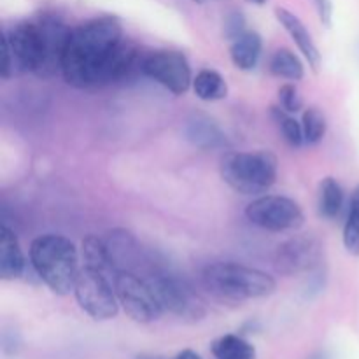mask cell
Listing matches in <instances>:
<instances>
[{
    "label": "cell",
    "mask_w": 359,
    "mask_h": 359,
    "mask_svg": "<svg viewBox=\"0 0 359 359\" xmlns=\"http://www.w3.org/2000/svg\"><path fill=\"white\" fill-rule=\"evenodd\" d=\"M216 359H256V349L252 344L238 335H223L210 346Z\"/></svg>",
    "instance_id": "20"
},
{
    "label": "cell",
    "mask_w": 359,
    "mask_h": 359,
    "mask_svg": "<svg viewBox=\"0 0 359 359\" xmlns=\"http://www.w3.org/2000/svg\"><path fill=\"white\" fill-rule=\"evenodd\" d=\"M276 18L280 25L284 27V30L291 35V39L294 41L297 48L300 49L302 55L305 56V60L309 62V65L312 67L314 72H318L319 67H321V53H319L318 46L312 41V35L309 34L307 27L304 25V21L293 14L291 11L284 9V7H277L276 9Z\"/></svg>",
    "instance_id": "13"
},
{
    "label": "cell",
    "mask_w": 359,
    "mask_h": 359,
    "mask_svg": "<svg viewBox=\"0 0 359 359\" xmlns=\"http://www.w3.org/2000/svg\"><path fill=\"white\" fill-rule=\"evenodd\" d=\"M142 76L156 81L174 95H184L193 86L188 58L175 49H160L146 55Z\"/></svg>",
    "instance_id": "11"
},
{
    "label": "cell",
    "mask_w": 359,
    "mask_h": 359,
    "mask_svg": "<svg viewBox=\"0 0 359 359\" xmlns=\"http://www.w3.org/2000/svg\"><path fill=\"white\" fill-rule=\"evenodd\" d=\"M191 2H195V4H203V2H207V0H191Z\"/></svg>",
    "instance_id": "32"
},
{
    "label": "cell",
    "mask_w": 359,
    "mask_h": 359,
    "mask_svg": "<svg viewBox=\"0 0 359 359\" xmlns=\"http://www.w3.org/2000/svg\"><path fill=\"white\" fill-rule=\"evenodd\" d=\"M202 283L214 298L231 304L270 297L277 287L276 279L266 272L231 262L205 266Z\"/></svg>",
    "instance_id": "3"
},
{
    "label": "cell",
    "mask_w": 359,
    "mask_h": 359,
    "mask_svg": "<svg viewBox=\"0 0 359 359\" xmlns=\"http://www.w3.org/2000/svg\"><path fill=\"white\" fill-rule=\"evenodd\" d=\"M163 312L186 321H198L205 316V307L188 283L174 273H156L147 279Z\"/></svg>",
    "instance_id": "10"
},
{
    "label": "cell",
    "mask_w": 359,
    "mask_h": 359,
    "mask_svg": "<svg viewBox=\"0 0 359 359\" xmlns=\"http://www.w3.org/2000/svg\"><path fill=\"white\" fill-rule=\"evenodd\" d=\"M245 217L266 231H297L305 223L302 207L294 200L279 195L256 198L245 209Z\"/></svg>",
    "instance_id": "9"
},
{
    "label": "cell",
    "mask_w": 359,
    "mask_h": 359,
    "mask_svg": "<svg viewBox=\"0 0 359 359\" xmlns=\"http://www.w3.org/2000/svg\"><path fill=\"white\" fill-rule=\"evenodd\" d=\"M123 39V25L116 16H98L74 28L62 67L67 84L77 90L104 86L107 67Z\"/></svg>",
    "instance_id": "1"
},
{
    "label": "cell",
    "mask_w": 359,
    "mask_h": 359,
    "mask_svg": "<svg viewBox=\"0 0 359 359\" xmlns=\"http://www.w3.org/2000/svg\"><path fill=\"white\" fill-rule=\"evenodd\" d=\"M112 280L119 305L130 319L140 325L160 319L163 309L147 279H140L135 272H118Z\"/></svg>",
    "instance_id": "8"
},
{
    "label": "cell",
    "mask_w": 359,
    "mask_h": 359,
    "mask_svg": "<svg viewBox=\"0 0 359 359\" xmlns=\"http://www.w3.org/2000/svg\"><path fill=\"white\" fill-rule=\"evenodd\" d=\"M249 2L258 4V6H263V4H266V2H269V0H249Z\"/></svg>",
    "instance_id": "30"
},
{
    "label": "cell",
    "mask_w": 359,
    "mask_h": 359,
    "mask_svg": "<svg viewBox=\"0 0 359 359\" xmlns=\"http://www.w3.org/2000/svg\"><path fill=\"white\" fill-rule=\"evenodd\" d=\"M273 263L283 276L312 273L323 263V244L314 235H294L277 248Z\"/></svg>",
    "instance_id": "12"
},
{
    "label": "cell",
    "mask_w": 359,
    "mask_h": 359,
    "mask_svg": "<svg viewBox=\"0 0 359 359\" xmlns=\"http://www.w3.org/2000/svg\"><path fill=\"white\" fill-rule=\"evenodd\" d=\"M25 256L14 231L0 226V279L16 280L25 272Z\"/></svg>",
    "instance_id": "16"
},
{
    "label": "cell",
    "mask_w": 359,
    "mask_h": 359,
    "mask_svg": "<svg viewBox=\"0 0 359 359\" xmlns=\"http://www.w3.org/2000/svg\"><path fill=\"white\" fill-rule=\"evenodd\" d=\"M184 135L195 147L203 151L223 149L228 146V139L223 130L209 116L196 114L186 121Z\"/></svg>",
    "instance_id": "14"
},
{
    "label": "cell",
    "mask_w": 359,
    "mask_h": 359,
    "mask_svg": "<svg viewBox=\"0 0 359 359\" xmlns=\"http://www.w3.org/2000/svg\"><path fill=\"white\" fill-rule=\"evenodd\" d=\"M344 200H346L344 189L335 177H325L319 182V216L330 221L339 217V214L342 212Z\"/></svg>",
    "instance_id": "18"
},
{
    "label": "cell",
    "mask_w": 359,
    "mask_h": 359,
    "mask_svg": "<svg viewBox=\"0 0 359 359\" xmlns=\"http://www.w3.org/2000/svg\"><path fill=\"white\" fill-rule=\"evenodd\" d=\"M263 41L258 32L248 30L235 39L230 46V58L233 65L241 70H252L262 58Z\"/></svg>",
    "instance_id": "17"
},
{
    "label": "cell",
    "mask_w": 359,
    "mask_h": 359,
    "mask_svg": "<svg viewBox=\"0 0 359 359\" xmlns=\"http://www.w3.org/2000/svg\"><path fill=\"white\" fill-rule=\"evenodd\" d=\"M83 258H84V263H86L84 266L97 270V272L105 273V276L109 277L112 276V279H114L116 272L114 269H112V263L107 255V248H105V242L102 241V238L95 237V235H90V237L84 238Z\"/></svg>",
    "instance_id": "22"
},
{
    "label": "cell",
    "mask_w": 359,
    "mask_h": 359,
    "mask_svg": "<svg viewBox=\"0 0 359 359\" xmlns=\"http://www.w3.org/2000/svg\"><path fill=\"white\" fill-rule=\"evenodd\" d=\"M174 359H202V358H200V354L195 353V351L184 349V351H181V353H179Z\"/></svg>",
    "instance_id": "29"
},
{
    "label": "cell",
    "mask_w": 359,
    "mask_h": 359,
    "mask_svg": "<svg viewBox=\"0 0 359 359\" xmlns=\"http://www.w3.org/2000/svg\"><path fill=\"white\" fill-rule=\"evenodd\" d=\"M135 359H163V358H153V356H137Z\"/></svg>",
    "instance_id": "31"
},
{
    "label": "cell",
    "mask_w": 359,
    "mask_h": 359,
    "mask_svg": "<svg viewBox=\"0 0 359 359\" xmlns=\"http://www.w3.org/2000/svg\"><path fill=\"white\" fill-rule=\"evenodd\" d=\"M312 6H314L316 13H318L319 20L325 27H332L333 21V4L332 0H311Z\"/></svg>",
    "instance_id": "28"
},
{
    "label": "cell",
    "mask_w": 359,
    "mask_h": 359,
    "mask_svg": "<svg viewBox=\"0 0 359 359\" xmlns=\"http://www.w3.org/2000/svg\"><path fill=\"white\" fill-rule=\"evenodd\" d=\"M34 25L39 42V63L34 74L41 79H51L62 74L63 56L72 30L55 13L39 14Z\"/></svg>",
    "instance_id": "6"
},
{
    "label": "cell",
    "mask_w": 359,
    "mask_h": 359,
    "mask_svg": "<svg viewBox=\"0 0 359 359\" xmlns=\"http://www.w3.org/2000/svg\"><path fill=\"white\" fill-rule=\"evenodd\" d=\"M302 128H304L305 144L316 146V144L325 139L326 130H328L326 116L318 107H309L304 112V118H302Z\"/></svg>",
    "instance_id": "24"
},
{
    "label": "cell",
    "mask_w": 359,
    "mask_h": 359,
    "mask_svg": "<svg viewBox=\"0 0 359 359\" xmlns=\"http://www.w3.org/2000/svg\"><path fill=\"white\" fill-rule=\"evenodd\" d=\"M221 177L233 191L256 196L276 184L279 161L270 151L228 153L221 160Z\"/></svg>",
    "instance_id": "4"
},
{
    "label": "cell",
    "mask_w": 359,
    "mask_h": 359,
    "mask_svg": "<svg viewBox=\"0 0 359 359\" xmlns=\"http://www.w3.org/2000/svg\"><path fill=\"white\" fill-rule=\"evenodd\" d=\"M279 100L280 107L286 112L293 114V112H298L302 107H304V100H302L300 91L297 90L294 84H283L279 90Z\"/></svg>",
    "instance_id": "27"
},
{
    "label": "cell",
    "mask_w": 359,
    "mask_h": 359,
    "mask_svg": "<svg viewBox=\"0 0 359 359\" xmlns=\"http://www.w3.org/2000/svg\"><path fill=\"white\" fill-rule=\"evenodd\" d=\"M104 242L114 272H133V265L140 255L135 237L126 230H112Z\"/></svg>",
    "instance_id": "15"
},
{
    "label": "cell",
    "mask_w": 359,
    "mask_h": 359,
    "mask_svg": "<svg viewBox=\"0 0 359 359\" xmlns=\"http://www.w3.org/2000/svg\"><path fill=\"white\" fill-rule=\"evenodd\" d=\"M344 245L349 255L359 258V186H356L351 196L349 214L344 224Z\"/></svg>",
    "instance_id": "23"
},
{
    "label": "cell",
    "mask_w": 359,
    "mask_h": 359,
    "mask_svg": "<svg viewBox=\"0 0 359 359\" xmlns=\"http://www.w3.org/2000/svg\"><path fill=\"white\" fill-rule=\"evenodd\" d=\"M270 72L276 77L287 81H300L305 76V67L302 60L290 49H277L270 58Z\"/></svg>",
    "instance_id": "21"
},
{
    "label": "cell",
    "mask_w": 359,
    "mask_h": 359,
    "mask_svg": "<svg viewBox=\"0 0 359 359\" xmlns=\"http://www.w3.org/2000/svg\"><path fill=\"white\" fill-rule=\"evenodd\" d=\"M30 263L39 279L55 294L72 293L79 276L77 249L63 235H42L30 245Z\"/></svg>",
    "instance_id": "2"
},
{
    "label": "cell",
    "mask_w": 359,
    "mask_h": 359,
    "mask_svg": "<svg viewBox=\"0 0 359 359\" xmlns=\"http://www.w3.org/2000/svg\"><path fill=\"white\" fill-rule=\"evenodd\" d=\"M272 118L276 119L277 126L283 132L284 139L290 144L291 147H302L305 144L304 137V128H302V123H298L293 116H290V112H286L280 107H272Z\"/></svg>",
    "instance_id": "25"
},
{
    "label": "cell",
    "mask_w": 359,
    "mask_h": 359,
    "mask_svg": "<svg viewBox=\"0 0 359 359\" xmlns=\"http://www.w3.org/2000/svg\"><path fill=\"white\" fill-rule=\"evenodd\" d=\"M245 30V16L242 14V11L233 9L224 16V23H223V34L228 41L233 42L235 39L241 37Z\"/></svg>",
    "instance_id": "26"
},
{
    "label": "cell",
    "mask_w": 359,
    "mask_h": 359,
    "mask_svg": "<svg viewBox=\"0 0 359 359\" xmlns=\"http://www.w3.org/2000/svg\"><path fill=\"white\" fill-rule=\"evenodd\" d=\"M74 294L79 307L95 321H107L118 314L119 300L114 280L105 273L84 266L77 276Z\"/></svg>",
    "instance_id": "7"
},
{
    "label": "cell",
    "mask_w": 359,
    "mask_h": 359,
    "mask_svg": "<svg viewBox=\"0 0 359 359\" xmlns=\"http://www.w3.org/2000/svg\"><path fill=\"white\" fill-rule=\"evenodd\" d=\"M193 91L200 100L216 102L226 98L228 84L219 72L212 69H203L193 79Z\"/></svg>",
    "instance_id": "19"
},
{
    "label": "cell",
    "mask_w": 359,
    "mask_h": 359,
    "mask_svg": "<svg viewBox=\"0 0 359 359\" xmlns=\"http://www.w3.org/2000/svg\"><path fill=\"white\" fill-rule=\"evenodd\" d=\"M39 63V42L34 21H20L0 35V77L35 72Z\"/></svg>",
    "instance_id": "5"
}]
</instances>
